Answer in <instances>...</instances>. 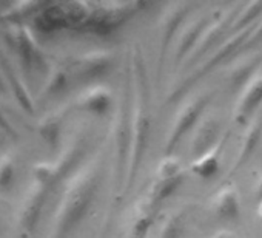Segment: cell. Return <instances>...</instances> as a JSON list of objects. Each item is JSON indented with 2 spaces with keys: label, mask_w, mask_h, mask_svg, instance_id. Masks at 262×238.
<instances>
[{
  "label": "cell",
  "mask_w": 262,
  "mask_h": 238,
  "mask_svg": "<svg viewBox=\"0 0 262 238\" xmlns=\"http://www.w3.org/2000/svg\"><path fill=\"white\" fill-rule=\"evenodd\" d=\"M133 121H135V97H133V76H131L129 59L126 61V70L122 81V90L119 96L117 114H116V190L119 196H123L125 183L128 175V166L133 146Z\"/></svg>",
  "instance_id": "7a4b0ae2"
},
{
  "label": "cell",
  "mask_w": 262,
  "mask_h": 238,
  "mask_svg": "<svg viewBox=\"0 0 262 238\" xmlns=\"http://www.w3.org/2000/svg\"><path fill=\"white\" fill-rule=\"evenodd\" d=\"M262 16V2H250V4H242L231 27L228 34L241 33L248 28H253Z\"/></svg>",
  "instance_id": "d6986e66"
},
{
  "label": "cell",
  "mask_w": 262,
  "mask_h": 238,
  "mask_svg": "<svg viewBox=\"0 0 262 238\" xmlns=\"http://www.w3.org/2000/svg\"><path fill=\"white\" fill-rule=\"evenodd\" d=\"M159 209H156L148 198L142 200L136 209V215L133 218V223H131L129 227V236L128 238H147L155 220H156V213Z\"/></svg>",
  "instance_id": "ac0fdd59"
},
{
  "label": "cell",
  "mask_w": 262,
  "mask_h": 238,
  "mask_svg": "<svg viewBox=\"0 0 262 238\" xmlns=\"http://www.w3.org/2000/svg\"><path fill=\"white\" fill-rule=\"evenodd\" d=\"M214 238H237V236H236L234 233H231V232L222 230V232L216 233V235H214Z\"/></svg>",
  "instance_id": "cb8c5ba5"
},
{
  "label": "cell",
  "mask_w": 262,
  "mask_h": 238,
  "mask_svg": "<svg viewBox=\"0 0 262 238\" xmlns=\"http://www.w3.org/2000/svg\"><path fill=\"white\" fill-rule=\"evenodd\" d=\"M254 196L259 203H262V176L257 180V183L254 186Z\"/></svg>",
  "instance_id": "603a6c76"
},
{
  "label": "cell",
  "mask_w": 262,
  "mask_h": 238,
  "mask_svg": "<svg viewBox=\"0 0 262 238\" xmlns=\"http://www.w3.org/2000/svg\"><path fill=\"white\" fill-rule=\"evenodd\" d=\"M113 107V93L105 85H94L79 97V108L102 116Z\"/></svg>",
  "instance_id": "2e32d148"
},
{
  "label": "cell",
  "mask_w": 262,
  "mask_h": 238,
  "mask_svg": "<svg viewBox=\"0 0 262 238\" xmlns=\"http://www.w3.org/2000/svg\"><path fill=\"white\" fill-rule=\"evenodd\" d=\"M147 4L144 2H90V16L85 30L106 36L133 19Z\"/></svg>",
  "instance_id": "5b68a950"
},
{
  "label": "cell",
  "mask_w": 262,
  "mask_h": 238,
  "mask_svg": "<svg viewBox=\"0 0 262 238\" xmlns=\"http://www.w3.org/2000/svg\"><path fill=\"white\" fill-rule=\"evenodd\" d=\"M259 42H262V19H259V22L254 25V28H253V31H251V34H250L247 44H245V47H248V48L251 50V48L256 47Z\"/></svg>",
  "instance_id": "7402d4cb"
},
{
  "label": "cell",
  "mask_w": 262,
  "mask_h": 238,
  "mask_svg": "<svg viewBox=\"0 0 262 238\" xmlns=\"http://www.w3.org/2000/svg\"><path fill=\"white\" fill-rule=\"evenodd\" d=\"M116 57L111 51L96 50L83 54L74 64V71L79 77L85 81H94L106 76L114 67Z\"/></svg>",
  "instance_id": "4fadbf2b"
},
{
  "label": "cell",
  "mask_w": 262,
  "mask_h": 238,
  "mask_svg": "<svg viewBox=\"0 0 262 238\" xmlns=\"http://www.w3.org/2000/svg\"><path fill=\"white\" fill-rule=\"evenodd\" d=\"M228 135H230L228 132L224 133L222 140L219 141V144L214 149H211L205 155L193 160V163L190 166L193 173H196L201 178H211L217 173V170L221 167V156H222V152H224L225 144L228 141Z\"/></svg>",
  "instance_id": "e0dca14e"
},
{
  "label": "cell",
  "mask_w": 262,
  "mask_h": 238,
  "mask_svg": "<svg viewBox=\"0 0 262 238\" xmlns=\"http://www.w3.org/2000/svg\"><path fill=\"white\" fill-rule=\"evenodd\" d=\"M262 65V51L251 50L250 53H239L227 62L225 81L230 91H241L259 71Z\"/></svg>",
  "instance_id": "9c48e42d"
},
{
  "label": "cell",
  "mask_w": 262,
  "mask_h": 238,
  "mask_svg": "<svg viewBox=\"0 0 262 238\" xmlns=\"http://www.w3.org/2000/svg\"><path fill=\"white\" fill-rule=\"evenodd\" d=\"M260 141H262V107L247 123V129L244 132V136H242V141L239 146V152H237L234 163L230 169V175H233L234 172L242 169L251 160V156L257 150Z\"/></svg>",
  "instance_id": "5bb4252c"
},
{
  "label": "cell",
  "mask_w": 262,
  "mask_h": 238,
  "mask_svg": "<svg viewBox=\"0 0 262 238\" xmlns=\"http://www.w3.org/2000/svg\"><path fill=\"white\" fill-rule=\"evenodd\" d=\"M214 215L222 221H237L241 216V198L234 186L222 187L211 203Z\"/></svg>",
  "instance_id": "9a60e30c"
},
{
  "label": "cell",
  "mask_w": 262,
  "mask_h": 238,
  "mask_svg": "<svg viewBox=\"0 0 262 238\" xmlns=\"http://www.w3.org/2000/svg\"><path fill=\"white\" fill-rule=\"evenodd\" d=\"M213 97V93L202 91L196 96H193L188 102H185L179 111L176 113V117L173 119L171 127L167 135L165 141V156H170L178 144L184 140V136L199 124V121L204 117L205 110Z\"/></svg>",
  "instance_id": "8992f818"
},
{
  "label": "cell",
  "mask_w": 262,
  "mask_h": 238,
  "mask_svg": "<svg viewBox=\"0 0 262 238\" xmlns=\"http://www.w3.org/2000/svg\"><path fill=\"white\" fill-rule=\"evenodd\" d=\"M185 181V172L182 164L176 158L167 156V160L161 164L156 180L153 181V187L148 193V201L159 209L164 201H167Z\"/></svg>",
  "instance_id": "ba28073f"
},
{
  "label": "cell",
  "mask_w": 262,
  "mask_h": 238,
  "mask_svg": "<svg viewBox=\"0 0 262 238\" xmlns=\"http://www.w3.org/2000/svg\"><path fill=\"white\" fill-rule=\"evenodd\" d=\"M262 105V73H257L241 91L239 101L234 107V123L247 126L250 119L259 111Z\"/></svg>",
  "instance_id": "7c38bea8"
},
{
  "label": "cell",
  "mask_w": 262,
  "mask_h": 238,
  "mask_svg": "<svg viewBox=\"0 0 262 238\" xmlns=\"http://www.w3.org/2000/svg\"><path fill=\"white\" fill-rule=\"evenodd\" d=\"M222 136H224L222 126H221V121L217 119V116H214V114L204 116L198 124V129H196V132L191 138V144H190V150H191V155L194 156V160L205 155L211 149H214L219 144V141L222 140Z\"/></svg>",
  "instance_id": "8fae6325"
},
{
  "label": "cell",
  "mask_w": 262,
  "mask_h": 238,
  "mask_svg": "<svg viewBox=\"0 0 262 238\" xmlns=\"http://www.w3.org/2000/svg\"><path fill=\"white\" fill-rule=\"evenodd\" d=\"M193 8V4L179 2L173 4L170 10L161 17L159 22V48H158V62H156V79L161 81L162 68L167 61V56L170 53V48L173 47V39L179 34L182 25L187 22L188 14Z\"/></svg>",
  "instance_id": "52a82bcc"
},
{
  "label": "cell",
  "mask_w": 262,
  "mask_h": 238,
  "mask_svg": "<svg viewBox=\"0 0 262 238\" xmlns=\"http://www.w3.org/2000/svg\"><path fill=\"white\" fill-rule=\"evenodd\" d=\"M185 223H187V216L185 212L182 210L168 215L164 224L161 226L159 238H181L185 230Z\"/></svg>",
  "instance_id": "ffe728a7"
},
{
  "label": "cell",
  "mask_w": 262,
  "mask_h": 238,
  "mask_svg": "<svg viewBox=\"0 0 262 238\" xmlns=\"http://www.w3.org/2000/svg\"><path fill=\"white\" fill-rule=\"evenodd\" d=\"M214 13H205L202 16H198L191 21L187 19V22L182 25L179 34H178V42L174 47V62L176 65H184L185 61L191 56L193 50L196 48L204 30L208 27L211 22Z\"/></svg>",
  "instance_id": "30bf717a"
},
{
  "label": "cell",
  "mask_w": 262,
  "mask_h": 238,
  "mask_svg": "<svg viewBox=\"0 0 262 238\" xmlns=\"http://www.w3.org/2000/svg\"><path fill=\"white\" fill-rule=\"evenodd\" d=\"M67 82H68L67 71L62 70V68H57L53 73V77H51V81L48 84V93H57V91H60L62 88L67 87Z\"/></svg>",
  "instance_id": "44dd1931"
},
{
  "label": "cell",
  "mask_w": 262,
  "mask_h": 238,
  "mask_svg": "<svg viewBox=\"0 0 262 238\" xmlns=\"http://www.w3.org/2000/svg\"><path fill=\"white\" fill-rule=\"evenodd\" d=\"M254 28V27H253ZM253 28H248L245 31L241 33H234V34H228V37L225 39V42H222L221 45H217V48L213 51L211 56H208L201 67H198L196 70H193L185 79H182L176 88L168 94L167 97V104H173L174 101H179L181 97L185 96V93L205 74H208L211 70H214L219 65H224V62L231 61L237 53H241V48L245 47Z\"/></svg>",
  "instance_id": "277c9868"
},
{
  "label": "cell",
  "mask_w": 262,
  "mask_h": 238,
  "mask_svg": "<svg viewBox=\"0 0 262 238\" xmlns=\"http://www.w3.org/2000/svg\"><path fill=\"white\" fill-rule=\"evenodd\" d=\"M131 76H133V97H135V121H133V146L128 166L123 196H128L136 184L141 164L148 149L151 135V84L147 67V59L139 44H135L129 54Z\"/></svg>",
  "instance_id": "6da1fadb"
},
{
  "label": "cell",
  "mask_w": 262,
  "mask_h": 238,
  "mask_svg": "<svg viewBox=\"0 0 262 238\" xmlns=\"http://www.w3.org/2000/svg\"><path fill=\"white\" fill-rule=\"evenodd\" d=\"M100 180H102L100 166L94 164L91 169L82 173L74 181V184L68 189L57 220L59 236H65L71 229H74L83 220L99 190Z\"/></svg>",
  "instance_id": "3957f363"
}]
</instances>
